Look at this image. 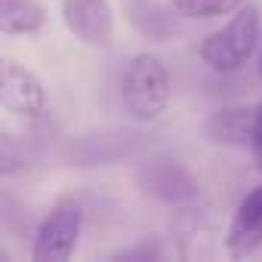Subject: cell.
<instances>
[{
    "instance_id": "obj_16",
    "label": "cell",
    "mask_w": 262,
    "mask_h": 262,
    "mask_svg": "<svg viewBox=\"0 0 262 262\" xmlns=\"http://www.w3.org/2000/svg\"><path fill=\"white\" fill-rule=\"evenodd\" d=\"M259 71H262V56H259Z\"/></svg>"
},
{
    "instance_id": "obj_1",
    "label": "cell",
    "mask_w": 262,
    "mask_h": 262,
    "mask_svg": "<svg viewBox=\"0 0 262 262\" xmlns=\"http://www.w3.org/2000/svg\"><path fill=\"white\" fill-rule=\"evenodd\" d=\"M123 108L133 120L151 123L161 120V114L170 105V74L167 65L155 53H139L129 59L123 74Z\"/></svg>"
},
{
    "instance_id": "obj_13",
    "label": "cell",
    "mask_w": 262,
    "mask_h": 262,
    "mask_svg": "<svg viewBox=\"0 0 262 262\" xmlns=\"http://www.w3.org/2000/svg\"><path fill=\"white\" fill-rule=\"evenodd\" d=\"M22 164H25V148H19L16 136L4 133V136H0V173L13 176Z\"/></svg>"
},
{
    "instance_id": "obj_8",
    "label": "cell",
    "mask_w": 262,
    "mask_h": 262,
    "mask_svg": "<svg viewBox=\"0 0 262 262\" xmlns=\"http://www.w3.org/2000/svg\"><path fill=\"white\" fill-rule=\"evenodd\" d=\"M259 247H262V185L250 188L241 198L231 225L225 231V253L231 259H247Z\"/></svg>"
},
{
    "instance_id": "obj_3",
    "label": "cell",
    "mask_w": 262,
    "mask_h": 262,
    "mask_svg": "<svg viewBox=\"0 0 262 262\" xmlns=\"http://www.w3.org/2000/svg\"><path fill=\"white\" fill-rule=\"evenodd\" d=\"M80 225H83L80 201L59 198L50 207V213L43 216V222L37 225L31 259L34 262H65V259H71V253L77 247V237H80Z\"/></svg>"
},
{
    "instance_id": "obj_11",
    "label": "cell",
    "mask_w": 262,
    "mask_h": 262,
    "mask_svg": "<svg viewBox=\"0 0 262 262\" xmlns=\"http://www.w3.org/2000/svg\"><path fill=\"white\" fill-rule=\"evenodd\" d=\"M47 22V10L37 0H0V31L4 34H37Z\"/></svg>"
},
{
    "instance_id": "obj_7",
    "label": "cell",
    "mask_w": 262,
    "mask_h": 262,
    "mask_svg": "<svg viewBox=\"0 0 262 262\" xmlns=\"http://www.w3.org/2000/svg\"><path fill=\"white\" fill-rule=\"evenodd\" d=\"M65 28L93 50H108L114 43V13L108 0H59Z\"/></svg>"
},
{
    "instance_id": "obj_5",
    "label": "cell",
    "mask_w": 262,
    "mask_h": 262,
    "mask_svg": "<svg viewBox=\"0 0 262 262\" xmlns=\"http://www.w3.org/2000/svg\"><path fill=\"white\" fill-rule=\"evenodd\" d=\"M136 185L142 194L164 201V204H194L201 198V185L191 176V170L170 158L145 161L136 170Z\"/></svg>"
},
{
    "instance_id": "obj_15",
    "label": "cell",
    "mask_w": 262,
    "mask_h": 262,
    "mask_svg": "<svg viewBox=\"0 0 262 262\" xmlns=\"http://www.w3.org/2000/svg\"><path fill=\"white\" fill-rule=\"evenodd\" d=\"M250 148H253V158H256V164L262 170V102L256 105V126H253V142H250Z\"/></svg>"
},
{
    "instance_id": "obj_6",
    "label": "cell",
    "mask_w": 262,
    "mask_h": 262,
    "mask_svg": "<svg viewBox=\"0 0 262 262\" xmlns=\"http://www.w3.org/2000/svg\"><path fill=\"white\" fill-rule=\"evenodd\" d=\"M0 102L22 120H40L47 114V90L34 71L7 59L0 68Z\"/></svg>"
},
{
    "instance_id": "obj_2",
    "label": "cell",
    "mask_w": 262,
    "mask_h": 262,
    "mask_svg": "<svg viewBox=\"0 0 262 262\" xmlns=\"http://www.w3.org/2000/svg\"><path fill=\"white\" fill-rule=\"evenodd\" d=\"M259 40V13L256 7H241L225 28L213 31L201 43V62L219 74L237 71L247 65Z\"/></svg>"
},
{
    "instance_id": "obj_9",
    "label": "cell",
    "mask_w": 262,
    "mask_h": 262,
    "mask_svg": "<svg viewBox=\"0 0 262 262\" xmlns=\"http://www.w3.org/2000/svg\"><path fill=\"white\" fill-rule=\"evenodd\" d=\"M120 7L133 31L145 40L167 43L179 31V13L173 10V4L167 7L161 0H120Z\"/></svg>"
},
{
    "instance_id": "obj_4",
    "label": "cell",
    "mask_w": 262,
    "mask_h": 262,
    "mask_svg": "<svg viewBox=\"0 0 262 262\" xmlns=\"http://www.w3.org/2000/svg\"><path fill=\"white\" fill-rule=\"evenodd\" d=\"M142 136L133 129H99L83 133L65 145V161L71 167H111L142 151Z\"/></svg>"
},
{
    "instance_id": "obj_14",
    "label": "cell",
    "mask_w": 262,
    "mask_h": 262,
    "mask_svg": "<svg viewBox=\"0 0 262 262\" xmlns=\"http://www.w3.org/2000/svg\"><path fill=\"white\" fill-rule=\"evenodd\" d=\"M161 256V250H158V244H139V247H133V250H117L111 259H158Z\"/></svg>"
},
{
    "instance_id": "obj_12",
    "label": "cell",
    "mask_w": 262,
    "mask_h": 262,
    "mask_svg": "<svg viewBox=\"0 0 262 262\" xmlns=\"http://www.w3.org/2000/svg\"><path fill=\"white\" fill-rule=\"evenodd\" d=\"M170 4L182 19H219L237 13L244 0H170Z\"/></svg>"
},
{
    "instance_id": "obj_10",
    "label": "cell",
    "mask_w": 262,
    "mask_h": 262,
    "mask_svg": "<svg viewBox=\"0 0 262 262\" xmlns=\"http://www.w3.org/2000/svg\"><path fill=\"white\" fill-rule=\"evenodd\" d=\"M253 126H256V105H228L216 108L204 120V136L213 145L228 148H247L253 142Z\"/></svg>"
}]
</instances>
